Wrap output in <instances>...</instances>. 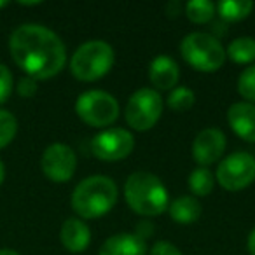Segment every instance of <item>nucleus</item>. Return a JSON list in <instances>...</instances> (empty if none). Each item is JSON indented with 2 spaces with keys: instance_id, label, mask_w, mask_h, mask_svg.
<instances>
[{
  "instance_id": "f257e3e1",
  "label": "nucleus",
  "mask_w": 255,
  "mask_h": 255,
  "mask_svg": "<svg viewBox=\"0 0 255 255\" xmlns=\"http://www.w3.org/2000/svg\"><path fill=\"white\" fill-rule=\"evenodd\" d=\"M9 51L14 63L35 81L58 75L67 63L65 44L47 26L28 23L12 32Z\"/></svg>"
},
{
  "instance_id": "f03ea898",
  "label": "nucleus",
  "mask_w": 255,
  "mask_h": 255,
  "mask_svg": "<svg viewBox=\"0 0 255 255\" xmlns=\"http://www.w3.org/2000/svg\"><path fill=\"white\" fill-rule=\"evenodd\" d=\"M117 203V185L112 178L95 175L88 177L72 192V208L82 219H100Z\"/></svg>"
},
{
  "instance_id": "7ed1b4c3",
  "label": "nucleus",
  "mask_w": 255,
  "mask_h": 255,
  "mask_svg": "<svg viewBox=\"0 0 255 255\" xmlns=\"http://www.w3.org/2000/svg\"><path fill=\"white\" fill-rule=\"evenodd\" d=\"M124 196L133 212L143 217L161 215L170 206L168 191L161 178L147 171H136L128 177Z\"/></svg>"
},
{
  "instance_id": "20e7f679",
  "label": "nucleus",
  "mask_w": 255,
  "mask_h": 255,
  "mask_svg": "<svg viewBox=\"0 0 255 255\" xmlns=\"http://www.w3.org/2000/svg\"><path fill=\"white\" fill-rule=\"evenodd\" d=\"M114 60H116V54L110 44L103 40H88L79 46L72 56L70 72L79 81H98L109 74Z\"/></svg>"
},
{
  "instance_id": "39448f33",
  "label": "nucleus",
  "mask_w": 255,
  "mask_h": 255,
  "mask_svg": "<svg viewBox=\"0 0 255 255\" xmlns=\"http://www.w3.org/2000/svg\"><path fill=\"white\" fill-rule=\"evenodd\" d=\"M180 53L184 60L199 72H217L227 58L219 39L203 32H194L184 37Z\"/></svg>"
},
{
  "instance_id": "423d86ee",
  "label": "nucleus",
  "mask_w": 255,
  "mask_h": 255,
  "mask_svg": "<svg viewBox=\"0 0 255 255\" xmlns=\"http://www.w3.org/2000/svg\"><path fill=\"white\" fill-rule=\"evenodd\" d=\"M75 112L86 124L93 128L110 126L119 117V103L110 93L91 89L82 93L75 102Z\"/></svg>"
},
{
  "instance_id": "0eeeda50",
  "label": "nucleus",
  "mask_w": 255,
  "mask_h": 255,
  "mask_svg": "<svg viewBox=\"0 0 255 255\" xmlns=\"http://www.w3.org/2000/svg\"><path fill=\"white\" fill-rule=\"evenodd\" d=\"M161 114H163V98L156 89L142 88L128 100L126 121L136 131H147L154 128Z\"/></svg>"
},
{
  "instance_id": "6e6552de",
  "label": "nucleus",
  "mask_w": 255,
  "mask_h": 255,
  "mask_svg": "<svg viewBox=\"0 0 255 255\" xmlns=\"http://www.w3.org/2000/svg\"><path fill=\"white\" fill-rule=\"evenodd\" d=\"M255 180V157L248 152H234L217 168V182L226 191H241Z\"/></svg>"
},
{
  "instance_id": "1a4fd4ad",
  "label": "nucleus",
  "mask_w": 255,
  "mask_h": 255,
  "mask_svg": "<svg viewBox=\"0 0 255 255\" xmlns=\"http://www.w3.org/2000/svg\"><path fill=\"white\" fill-rule=\"evenodd\" d=\"M135 149V138L128 129L123 128H110L98 133L91 140V152L100 161H121L126 159Z\"/></svg>"
},
{
  "instance_id": "9d476101",
  "label": "nucleus",
  "mask_w": 255,
  "mask_h": 255,
  "mask_svg": "<svg viewBox=\"0 0 255 255\" xmlns=\"http://www.w3.org/2000/svg\"><path fill=\"white\" fill-rule=\"evenodd\" d=\"M40 168L51 182L65 184L74 177L75 168H77V157L68 145L53 143L44 150L42 159H40Z\"/></svg>"
},
{
  "instance_id": "9b49d317",
  "label": "nucleus",
  "mask_w": 255,
  "mask_h": 255,
  "mask_svg": "<svg viewBox=\"0 0 255 255\" xmlns=\"http://www.w3.org/2000/svg\"><path fill=\"white\" fill-rule=\"evenodd\" d=\"M224 150H226V135L217 128H206L199 131L192 143V156L201 168L219 161Z\"/></svg>"
},
{
  "instance_id": "f8f14e48",
  "label": "nucleus",
  "mask_w": 255,
  "mask_h": 255,
  "mask_svg": "<svg viewBox=\"0 0 255 255\" xmlns=\"http://www.w3.org/2000/svg\"><path fill=\"white\" fill-rule=\"evenodd\" d=\"M227 121L233 131L247 142H255V105L248 102L233 103L227 110Z\"/></svg>"
},
{
  "instance_id": "ddd939ff",
  "label": "nucleus",
  "mask_w": 255,
  "mask_h": 255,
  "mask_svg": "<svg viewBox=\"0 0 255 255\" xmlns=\"http://www.w3.org/2000/svg\"><path fill=\"white\" fill-rule=\"evenodd\" d=\"M180 77V70L175 60L170 56H157L152 60L149 67V79L159 91H168V89H175Z\"/></svg>"
},
{
  "instance_id": "4468645a",
  "label": "nucleus",
  "mask_w": 255,
  "mask_h": 255,
  "mask_svg": "<svg viewBox=\"0 0 255 255\" xmlns=\"http://www.w3.org/2000/svg\"><path fill=\"white\" fill-rule=\"evenodd\" d=\"M60 240L63 247L72 254H81L89 247L91 241V231L81 219H68L61 226Z\"/></svg>"
},
{
  "instance_id": "2eb2a0df",
  "label": "nucleus",
  "mask_w": 255,
  "mask_h": 255,
  "mask_svg": "<svg viewBox=\"0 0 255 255\" xmlns=\"http://www.w3.org/2000/svg\"><path fill=\"white\" fill-rule=\"evenodd\" d=\"M147 245L136 234L123 233L110 236L102 245L98 255H145Z\"/></svg>"
},
{
  "instance_id": "dca6fc26",
  "label": "nucleus",
  "mask_w": 255,
  "mask_h": 255,
  "mask_svg": "<svg viewBox=\"0 0 255 255\" xmlns=\"http://www.w3.org/2000/svg\"><path fill=\"white\" fill-rule=\"evenodd\" d=\"M201 203L192 196H180L170 205V215L178 224H192L201 217Z\"/></svg>"
},
{
  "instance_id": "f3484780",
  "label": "nucleus",
  "mask_w": 255,
  "mask_h": 255,
  "mask_svg": "<svg viewBox=\"0 0 255 255\" xmlns=\"http://www.w3.org/2000/svg\"><path fill=\"white\" fill-rule=\"evenodd\" d=\"M215 11L226 21H241L254 11V2L250 0H224L215 5Z\"/></svg>"
},
{
  "instance_id": "a211bd4d",
  "label": "nucleus",
  "mask_w": 255,
  "mask_h": 255,
  "mask_svg": "<svg viewBox=\"0 0 255 255\" xmlns=\"http://www.w3.org/2000/svg\"><path fill=\"white\" fill-rule=\"evenodd\" d=\"M226 54L234 63H252V61H255V39H252V37L234 39L227 47Z\"/></svg>"
},
{
  "instance_id": "6ab92c4d",
  "label": "nucleus",
  "mask_w": 255,
  "mask_h": 255,
  "mask_svg": "<svg viewBox=\"0 0 255 255\" xmlns=\"http://www.w3.org/2000/svg\"><path fill=\"white\" fill-rule=\"evenodd\" d=\"M215 185V177L208 168H196L191 175H189V189L192 191V194L196 196H208L213 191Z\"/></svg>"
},
{
  "instance_id": "aec40b11",
  "label": "nucleus",
  "mask_w": 255,
  "mask_h": 255,
  "mask_svg": "<svg viewBox=\"0 0 255 255\" xmlns=\"http://www.w3.org/2000/svg\"><path fill=\"white\" fill-rule=\"evenodd\" d=\"M185 14L196 25H205L215 16V4L210 0H192L185 5Z\"/></svg>"
},
{
  "instance_id": "412c9836",
  "label": "nucleus",
  "mask_w": 255,
  "mask_h": 255,
  "mask_svg": "<svg viewBox=\"0 0 255 255\" xmlns=\"http://www.w3.org/2000/svg\"><path fill=\"white\" fill-rule=\"evenodd\" d=\"M196 102V96L192 89L189 88H175L168 96V107L175 112H185Z\"/></svg>"
},
{
  "instance_id": "4be33fe9",
  "label": "nucleus",
  "mask_w": 255,
  "mask_h": 255,
  "mask_svg": "<svg viewBox=\"0 0 255 255\" xmlns=\"http://www.w3.org/2000/svg\"><path fill=\"white\" fill-rule=\"evenodd\" d=\"M18 133V121L7 110L0 109V149L7 147Z\"/></svg>"
},
{
  "instance_id": "5701e85b",
  "label": "nucleus",
  "mask_w": 255,
  "mask_h": 255,
  "mask_svg": "<svg viewBox=\"0 0 255 255\" xmlns=\"http://www.w3.org/2000/svg\"><path fill=\"white\" fill-rule=\"evenodd\" d=\"M238 91L248 103H255V65L241 72L238 79Z\"/></svg>"
},
{
  "instance_id": "b1692460",
  "label": "nucleus",
  "mask_w": 255,
  "mask_h": 255,
  "mask_svg": "<svg viewBox=\"0 0 255 255\" xmlns=\"http://www.w3.org/2000/svg\"><path fill=\"white\" fill-rule=\"evenodd\" d=\"M12 84H14V79L11 70L4 63H0V105L7 102V98L11 96Z\"/></svg>"
},
{
  "instance_id": "393cba45",
  "label": "nucleus",
  "mask_w": 255,
  "mask_h": 255,
  "mask_svg": "<svg viewBox=\"0 0 255 255\" xmlns=\"http://www.w3.org/2000/svg\"><path fill=\"white\" fill-rule=\"evenodd\" d=\"M16 91L21 98H32V96L37 95L39 91V86H37V81L32 77H23L19 79L18 86H16Z\"/></svg>"
},
{
  "instance_id": "a878e982",
  "label": "nucleus",
  "mask_w": 255,
  "mask_h": 255,
  "mask_svg": "<svg viewBox=\"0 0 255 255\" xmlns=\"http://www.w3.org/2000/svg\"><path fill=\"white\" fill-rule=\"evenodd\" d=\"M150 255H182L175 245L168 243V241H157L150 250Z\"/></svg>"
},
{
  "instance_id": "bb28decb",
  "label": "nucleus",
  "mask_w": 255,
  "mask_h": 255,
  "mask_svg": "<svg viewBox=\"0 0 255 255\" xmlns=\"http://www.w3.org/2000/svg\"><path fill=\"white\" fill-rule=\"evenodd\" d=\"M154 233V226L152 222H140L138 226H136V236L140 238V240L145 241V238H150Z\"/></svg>"
},
{
  "instance_id": "cd10ccee",
  "label": "nucleus",
  "mask_w": 255,
  "mask_h": 255,
  "mask_svg": "<svg viewBox=\"0 0 255 255\" xmlns=\"http://www.w3.org/2000/svg\"><path fill=\"white\" fill-rule=\"evenodd\" d=\"M248 252H250V255H255V229L250 233V236H248Z\"/></svg>"
},
{
  "instance_id": "c85d7f7f",
  "label": "nucleus",
  "mask_w": 255,
  "mask_h": 255,
  "mask_svg": "<svg viewBox=\"0 0 255 255\" xmlns=\"http://www.w3.org/2000/svg\"><path fill=\"white\" fill-rule=\"evenodd\" d=\"M178 7H180V4H178V2H175V7H173V4H170V5H168V14L177 16L178 14Z\"/></svg>"
},
{
  "instance_id": "c756f323",
  "label": "nucleus",
  "mask_w": 255,
  "mask_h": 255,
  "mask_svg": "<svg viewBox=\"0 0 255 255\" xmlns=\"http://www.w3.org/2000/svg\"><path fill=\"white\" fill-rule=\"evenodd\" d=\"M4 178H5V166H4V161L0 159V185L4 184Z\"/></svg>"
},
{
  "instance_id": "7c9ffc66",
  "label": "nucleus",
  "mask_w": 255,
  "mask_h": 255,
  "mask_svg": "<svg viewBox=\"0 0 255 255\" xmlns=\"http://www.w3.org/2000/svg\"><path fill=\"white\" fill-rule=\"evenodd\" d=\"M0 255H19L16 250H11V248H0Z\"/></svg>"
},
{
  "instance_id": "2f4dec72",
  "label": "nucleus",
  "mask_w": 255,
  "mask_h": 255,
  "mask_svg": "<svg viewBox=\"0 0 255 255\" xmlns=\"http://www.w3.org/2000/svg\"><path fill=\"white\" fill-rule=\"evenodd\" d=\"M4 5H7V2H0V7H4Z\"/></svg>"
}]
</instances>
